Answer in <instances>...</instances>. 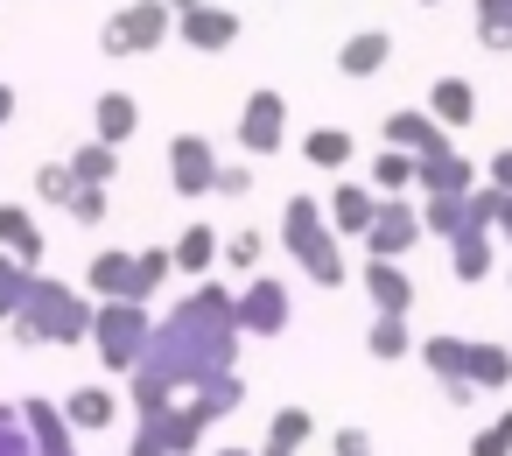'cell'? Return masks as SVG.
Returning a JSON list of instances; mask_svg holds the SVG:
<instances>
[{"label": "cell", "instance_id": "obj_19", "mask_svg": "<svg viewBox=\"0 0 512 456\" xmlns=\"http://www.w3.org/2000/svg\"><path fill=\"white\" fill-rule=\"evenodd\" d=\"M470 190H484L470 155H456V148H449V155L421 162V197H470Z\"/></svg>", "mask_w": 512, "mask_h": 456}, {"label": "cell", "instance_id": "obj_30", "mask_svg": "<svg viewBox=\"0 0 512 456\" xmlns=\"http://www.w3.org/2000/svg\"><path fill=\"white\" fill-rule=\"evenodd\" d=\"M302 162L344 176V169H351V134H344V127H316V134H302Z\"/></svg>", "mask_w": 512, "mask_h": 456}, {"label": "cell", "instance_id": "obj_41", "mask_svg": "<svg viewBox=\"0 0 512 456\" xmlns=\"http://www.w3.org/2000/svg\"><path fill=\"white\" fill-rule=\"evenodd\" d=\"M106 211H113V197L78 183V197H71V218H78V225H106Z\"/></svg>", "mask_w": 512, "mask_h": 456}, {"label": "cell", "instance_id": "obj_39", "mask_svg": "<svg viewBox=\"0 0 512 456\" xmlns=\"http://www.w3.org/2000/svg\"><path fill=\"white\" fill-rule=\"evenodd\" d=\"M0 456H36V435H29V421H22V400L0 407Z\"/></svg>", "mask_w": 512, "mask_h": 456}, {"label": "cell", "instance_id": "obj_13", "mask_svg": "<svg viewBox=\"0 0 512 456\" xmlns=\"http://www.w3.org/2000/svg\"><path fill=\"white\" fill-rule=\"evenodd\" d=\"M379 204H386V197H379L372 183H337L323 211H330V232H337V239H365L372 218H379Z\"/></svg>", "mask_w": 512, "mask_h": 456}, {"label": "cell", "instance_id": "obj_25", "mask_svg": "<svg viewBox=\"0 0 512 456\" xmlns=\"http://www.w3.org/2000/svg\"><path fill=\"white\" fill-rule=\"evenodd\" d=\"M491 267H498V253H491V232H463L456 246H449V274L463 281V288H477V281H491Z\"/></svg>", "mask_w": 512, "mask_h": 456}, {"label": "cell", "instance_id": "obj_23", "mask_svg": "<svg viewBox=\"0 0 512 456\" xmlns=\"http://www.w3.org/2000/svg\"><path fill=\"white\" fill-rule=\"evenodd\" d=\"M428 113H435L449 134H463V127L477 120V92H470V78H435V92H428Z\"/></svg>", "mask_w": 512, "mask_h": 456}, {"label": "cell", "instance_id": "obj_1", "mask_svg": "<svg viewBox=\"0 0 512 456\" xmlns=\"http://www.w3.org/2000/svg\"><path fill=\"white\" fill-rule=\"evenodd\" d=\"M232 358H239V295H232L225 281H197V288L176 302V316L155 323V344H148L141 372L127 379L134 414H155V407H169V400L204 393L211 379L232 372Z\"/></svg>", "mask_w": 512, "mask_h": 456}, {"label": "cell", "instance_id": "obj_21", "mask_svg": "<svg viewBox=\"0 0 512 456\" xmlns=\"http://www.w3.org/2000/svg\"><path fill=\"white\" fill-rule=\"evenodd\" d=\"M0 253H15L29 274L43 267V225H36L22 204H0Z\"/></svg>", "mask_w": 512, "mask_h": 456}, {"label": "cell", "instance_id": "obj_11", "mask_svg": "<svg viewBox=\"0 0 512 456\" xmlns=\"http://www.w3.org/2000/svg\"><path fill=\"white\" fill-rule=\"evenodd\" d=\"M218 148L204 141V134H176L169 141V183H176V197H218Z\"/></svg>", "mask_w": 512, "mask_h": 456}, {"label": "cell", "instance_id": "obj_27", "mask_svg": "<svg viewBox=\"0 0 512 456\" xmlns=\"http://www.w3.org/2000/svg\"><path fill=\"white\" fill-rule=\"evenodd\" d=\"M64 162H71V176L85 190H113V176H120V148H106V141H78Z\"/></svg>", "mask_w": 512, "mask_h": 456}, {"label": "cell", "instance_id": "obj_12", "mask_svg": "<svg viewBox=\"0 0 512 456\" xmlns=\"http://www.w3.org/2000/svg\"><path fill=\"white\" fill-rule=\"evenodd\" d=\"M239 15L232 8H211V0H204V8H190V15H176V36L190 43V50H204V57H218V50H232L239 43Z\"/></svg>", "mask_w": 512, "mask_h": 456}, {"label": "cell", "instance_id": "obj_5", "mask_svg": "<svg viewBox=\"0 0 512 456\" xmlns=\"http://www.w3.org/2000/svg\"><path fill=\"white\" fill-rule=\"evenodd\" d=\"M169 29H176V15L162 0H120V15L99 29V50L106 57H148V50L169 43Z\"/></svg>", "mask_w": 512, "mask_h": 456}, {"label": "cell", "instance_id": "obj_14", "mask_svg": "<svg viewBox=\"0 0 512 456\" xmlns=\"http://www.w3.org/2000/svg\"><path fill=\"white\" fill-rule=\"evenodd\" d=\"M358 288L372 295V309H379V316H407V309L421 302V295H414V274H407L400 260H365Z\"/></svg>", "mask_w": 512, "mask_h": 456}, {"label": "cell", "instance_id": "obj_18", "mask_svg": "<svg viewBox=\"0 0 512 456\" xmlns=\"http://www.w3.org/2000/svg\"><path fill=\"white\" fill-rule=\"evenodd\" d=\"M386 57H393V36H386V29H358V36L337 43V71H344V78H379Z\"/></svg>", "mask_w": 512, "mask_h": 456}, {"label": "cell", "instance_id": "obj_40", "mask_svg": "<svg viewBox=\"0 0 512 456\" xmlns=\"http://www.w3.org/2000/svg\"><path fill=\"white\" fill-rule=\"evenodd\" d=\"M470 456H512V414H491V421L470 435Z\"/></svg>", "mask_w": 512, "mask_h": 456}, {"label": "cell", "instance_id": "obj_36", "mask_svg": "<svg viewBox=\"0 0 512 456\" xmlns=\"http://www.w3.org/2000/svg\"><path fill=\"white\" fill-rule=\"evenodd\" d=\"M197 400H204V414H211V421H225V414H239V407H246V379H239V372H225V379H211Z\"/></svg>", "mask_w": 512, "mask_h": 456}, {"label": "cell", "instance_id": "obj_15", "mask_svg": "<svg viewBox=\"0 0 512 456\" xmlns=\"http://www.w3.org/2000/svg\"><path fill=\"white\" fill-rule=\"evenodd\" d=\"M85 295L92 302H134V253L127 246H99L85 267Z\"/></svg>", "mask_w": 512, "mask_h": 456}, {"label": "cell", "instance_id": "obj_17", "mask_svg": "<svg viewBox=\"0 0 512 456\" xmlns=\"http://www.w3.org/2000/svg\"><path fill=\"white\" fill-rule=\"evenodd\" d=\"M134 134H141V99H134V92H99V106H92V141L127 148Z\"/></svg>", "mask_w": 512, "mask_h": 456}, {"label": "cell", "instance_id": "obj_42", "mask_svg": "<svg viewBox=\"0 0 512 456\" xmlns=\"http://www.w3.org/2000/svg\"><path fill=\"white\" fill-rule=\"evenodd\" d=\"M253 190V162H225L218 169V197H246Z\"/></svg>", "mask_w": 512, "mask_h": 456}, {"label": "cell", "instance_id": "obj_28", "mask_svg": "<svg viewBox=\"0 0 512 456\" xmlns=\"http://www.w3.org/2000/svg\"><path fill=\"white\" fill-rule=\"evenodd\" d=\"M169 253H176V274H211V267H218V253H225V239H218L211 225H183Z\"/></svg>", "mask_w": 512, "mask_h": 456}, {"label": "cell", "instance_id": "obj_3", "mask_svg": "<svg viewBox=\"0 0 512 456\" xmlns=\"http://www.w3.org/2000/svg\"><path fill=\"white\" fill-rule=\"evenodd\" d=\"M281 239H288V260L316 281V288H344L351 267H344V239L330 232V211L316 197H288L281 204Z\"/></svg>", "mask_w": 512, "mask_h": 456}, {"label": "cell", "instance_id": "obj_34", "mask_svg": "<svg viewBox=\"0 0 512 456\" xmlns=\"http://www.w3.org/2000/svg\"><path fill=\"white\" fill-rule=\"evenodd\" d=\"M29 288H36V274H29L15 253H0V323H15V316L29 309Z\"/></svg>", "mask_w": 512, "mask_h": 456}, {"label": "cell", "instance_id": "obj_31", "mask_svg": "<svg viewBox=\"0 0 512 456\" xmlns=\"http://www.w3.org/2000/svg\"><path fill=\"white\" fill-rule=\"evenodd\" d=\"M477 393H505L512 386V351L505 344H470V372H463Z\"/></svg>", "mask_w": 512, "mask_h": 456}, {"label": "cell", "instance_id": "obj_38", "mask_svg": "<svg viewBox=\"0 0 512 456\" xmlns=\"http://www.w3.org/2000/svg\"><path fill=\"white\" fill-rule=\"evenodd\" d=\"M260 253H267V232H253V225L225 239V267H232V274H253V267H260Z\"/></svg>", "mask_w": 512, "mask_h": 456}, {"label": "cell", "instance_id": "obj_20", "mask_svg": "<svg viewBox=\"0 0 512 456\" xmlns=\"http://www.w3.org/2000/svg\"><path fill=\"white\" fill-rule=\"evenodd\" d=\"M64 421H71L78 435H99V428L120 421V393H113V386H78V393H64Z\"/></svg>", "mask_w": 512, "mask_h": 456}, {"label": "cell", "instance_id": "obj_7", "mask_svg": "<svg viewBox=\"0 0 512 456\" xmlns=\"http://www.w3.org/2000/svg\"><path fill=\"white\" fill-rule=\"evenodd\" d=\"M421 239H428V225H421V197H386L379 218H372V232H365V253H372V260H407Z\"/></svg>", "mask_w": 512, "mask_h": 456}, {"label": "cell", "instance_id": "obj_33", "mask_svg": "<svg viewBox=\"0 0 512 456\" xmlns=\"http://www.w3.org/2000/svg\"><path fill=\"white\" fill-rule=\"evenodd\" d=\"M169 274H176V253H169V246H141V253H134V302H155Z\"/></svg>", "mask_w": 512, "mask_h": 456}, {"label": "cell", "instance_id": "obj_6", "mask_svg": "<svg viewBox=\"0 0 512 456\" xmlns=\"http://www.w3.org/2000/svg\"><path fill=\"white\" fill-rule=\"evenodd\" d=\"M379 134H386V148H400V155H414V162H435V155L456 148V134H449L428 106H393V113L379 120Z\"/></svg>", "mask_w": 512, "mask_h": 456}, {"label": "cell", "instance_id": "obj_45", "mask_svg": "<svg viewBox=\"0 0 512 456\" xmlns=\"http://www.w3.org/2000/svg\"><path fill=\"white\" fill-rule=\"evenodd\" d=\"M491 232H498V239H505V246H512V197H505V204H498V225H491Z\"/></svg>", "mask_w": 512, "mask_h": 456}, {"label": "cell", "instance_id": "obj_46", "mask_svg": "<svg viewBox=\"0 0 512 456\" xmlns=\"http://www.w3.org/2000/svg\"><path fill=\"white\" fill-rule=\"evenodd\" d=\"M127 456H169V449H162V442H148V435L134 428V449H127Z\"/></svg>", "mask_w": 512, "mask_h": 456}, {"label": "cell", "instance_id": "obj_35", "mask_svg": "<svg viewBox=\"0 0 512 456\" xmlns=\"http://www.w3.org/2000/svg\"><path fill=\"white\" fill-rule=\"evenodd\" d=\"M477 43L512 50V0H477Z\"/></svg>", "mask_w": 512, "mask_h": 456}, {"label": "cell", "instance_id": "obj_37", "mask_svg": "<svg viewBox=\"0 0 512 456\" xmlns=\"http://www.w3.org/2000/svg\"><path fill=\"white\" fill-rule=\"evenodd\" d=\"M36 197L71 211V197H78V176H71V162H43V169H36Z\"/></svg>", "mask_w": 512, "mask_h": 456}, {"label": "cell", "instance_id": "obj_26", "mask_svg": "<svg viewBox=\"0 0 512 456\" xmlns=\"http://www.w3.org/2000/svg\"><path fill=\"white\" fill-rule=\"evenodd\" d=\"M365 351H372L379 365H400V358H421V337L407 330V316H372V330H365Z\"/></svg>", "mask_w": 512, "mask_h": 456}, {"label": "cell", "instance_id": "obj_10", "mask_svg": "<svg viewBox=\"0 0 512 456\" xmlns=\"http://www.w3.org/2000/svg\"><path fill=\"white\" fill-rule=\"evenodd\" d=\"M239 148H246L253 162L288 148V99H281V92H267V85H260V92L239 106Z\"/></svg>", "mask_w": 512, "mask_h": 456}, {"label": "cell", "instance_id": "obj_8", "mask_svg": "<svg viewBox=\"0 0 512 456\" xmlns=\"http://www.w3.org/2000/svg\"><path fill=\"white\" fill-rule=\"evenodd\" d=\"M288 323H295V295H288V281L253 274V281L239 288V337H281Z\"/></svg>", "mask_w": 512, "mask_h": 456}, {"label": "cell", "instance_id": "obj_24", "mask_svg": "<svg viewBox=\"0 0 512 456\" xmlns=\"http://www.w3.org/2000/svg\"><path fill=\"white\" fill-rule=\"evenodd\" d=\"M365 183H372L379 197H414V190H421V162H414V155H400V148H379Z\"/></svg>", "mask_w": 512, "mask_h": 456}, {"label": "cell", "instance_id": "obj_4", "mask_svg": "<svg viewBox=\"0 0 512 456\" xmlns=\"http://www.w3.org/2000/svg\"><path fill=\"white\" fill-rule=\"evenodd\" d=\"M148 344H155V309L148 302H99V323H92V351H99V365L106 372H141V358H148Z\"/></svg>", "mask_w": 512, "mask_h": 456}, {"label": "cell", "instance_id": "obj_16", "mask_svg": "<svg viewBox=\"0 0 512 456\" xmlns=\"http://www.w3.org/2000/svg\"><path fill=\"white\" fill-rule=\"evenodd\" d=\"M22 421H29V435H36V456H78V428L64 421L57 400L29 393V400H22Z\"/></svg>", "mask_w": 512, "mask_h": 456}, {"label": "cell", "instance_id": "obj_9", "mask_svg": "<svg viewBox=\"0 0 512 456\" xmlns=\"http://www.w3.org/2000/svg\"><path fill=\"white\" fill-rule=\"evenodd\" d=\"M134 428H141L148 442H162L169 456H190V449H197V442H204V435H211L218 421H211V414H204V400L190 393V400H169V407H155V414H141Z\"/></svg>", "mask_w": 512, "mask_h": 456}, {"label": "cell", "instance_id": "obj_2", "mask_svg": "<svg viewBox=\"0 0 512 456\" xmlns=\"http://www.w3.org/2000/svg\"><path fill=\"white\" fill-rule=\"evenodd\" d=\"M92 323H99V302H85L71 281L36 274L29 309L8 323V337H15V344H85V337H92Z\"/></svg>", "mask_w": 512, "mask_h": 456}, {"label": "cell", "instance_id": "obj_29", "mask_svg": "<svg viewBox=\"0 0 512 456\" xmlns=\"http://www.w3.org/2000/svg\"><path fill=\"white\" fill-rule=\"evenodd\" d=\"M421 365L442 379V386H456L463 372H470V337H449V330H435V337H421Z\"/></svg>", "mask_w": 512, "mask_h": 456}, {"label": "cell", "instance_id": "obj_22", "mask_svg": "<svg viewBox=\"0 0 512 456\" xmlns=\"http://www.w3.org/2000/svg\"><path fill=\"white\" fill-rule=\"evenodd\" d=\"M316 442V414L309 407H281L274 421H267V442H260V456H302Z\"/></svg>", "mask_w": 512, "mask_h": 456}, {"label": "cell", "instance_id": "obj_43", "mask_svg": "<svg viewBox=\"0 0 512 456\" xmlns=\"http://www.w3.org/2000/svg\"><path fill=\"white\" fill-rule=\"evenodd\" d=\"M484 176H491V190H505V197H512V141H505V148L484 162Z\"/></svg>", "mask_w": 512, "mask_h": 456}, {"label": "cell", "instance_id": "obj_32", "mask_svg": "<svg viewBox=\"0 0 512 456\" xmlns=\"http://www.w3.org/2000/svg\"><path fill=\"white\" fill-rule=\"evenodd\" d=\"M421 225L435 232V239H463V225H470V197H421Z\"/></svg>", "mask_w": 512, "mask_h": 456}, {"label": "cell", "instance_id": "obj_48", "mask_svg": "<svg viewBox=\"0 0 512 456\" xmlns=\"http://www.w3.org/2000/svg\"><path fill=\"white\" fill-rule=\"evenodd\" d=\"M428 8H435V0H428Z\"/></svg>", "mask_w": 512, "mask_h": 456}, {"label": "cell", "instance_id": "obj_47", "mask_svg": "<svg viewBox=\"0 0 512 456\" xmlns=\"http://www.w3.org/2000/svg\"><path fill=\"white\" fill-rule=\"evenodd\" d=\"M162 8H169V15H190V8H204V0H162Z\"/></svg>", "mask_w": 512, "mask_h": 456}, {"label": "cell", "instance_id": "obj_44", "mask_svg": "<svg viewBox=\"0 0 512 456\" xmlns=\"http://www.w3.org/2000/svg\"><path fill=\"white\" fill-rule=\"evenodd\" d=\"M330 456H372V435H365V428H337Z\"/></svg>", "mask_w": 512, "mask_h": 456}]
</instances>
